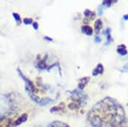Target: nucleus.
Returning a JSON list of instances; mask_svg holds the SVG:
<instances>
[{
  "instance_id": "obj_1",
  "label": "nucleus",
  "mask_w": 128,
  "mask_h": 127,
  "mask_svg": "<svg viewBox=\"0 0 128 127\" xmlns=\"http://www.w3.org/2000/svg\"><path fill=\"white\" fill-rule=\"evenodd\" d=\"M28 119V114L26 113H23L20 117H19L16 120L15 122V125H19V124H22L23 122H25L26 120Z\"/></svg>"
},
{
  "instance_id": "obj_2",
  "label": "nucleus",
  "mask_w": 128,
  "mask_h": 127,
  "mask_svg": "<svg viewBox=\"0 0 128 127\" xmlns=\"http://www.w3.org/2000/svg\"><path fill=\"white\" fill-rule=\"evenodd\" d=\"M81 31L84 33V34H86V35H92V33H93V30H92V28H90V26H87V25L82 27V28H81Z\"/></svg>"
},
{
  "instance_id": "obj_3",
  "label": "nucleus",
  "mask_w": 128,
  "mask_h": 127,
  "mask_svg": "<svg viewBox=\"0 0 128 127\" xmlns=\"http://www.w3.org/2000/svg\"><path fill=\"white\" fill-rule=\"evenodd\" d=\"M102 72H104V66L101 64H99L98 65L96 66V68L93 70L92 75H93V76H96V75H98V74H102Z\"/></svg>"
},
{
  "instance_id": "obj_4",
  "label": "nucleus",
  "mask_w": 128,
  "mask_h": 127,
  "mask_svg": "<svg viewBox=\"0 0 128 127\" xmlns=\"http://www.w3.org/2000/svg\"><path fill=\"white\" fill-rule=\"evenodd\" d=\"M117 52H118L119 54H120L121 56H124L127 53L126 48V46L125 45H120L117 48Z\"/></svg>"
},
{
  "instance_id": "obj_5",
  "label": "nucleus",
  "mask_w": 128,
  "mask_h": 127,
  "mask_svg": "<svg viewBox=\"0 0 128 127\" xmlns=\"http://www.w3.org/2000/svg\"><path fill=\"white\" fill-rule=\"evenodd\" d=\"M102 21H101L100 19L96 20V22H95V29H96V32L98 33L99 31L101 30V28H102Z\"/></svg>"
},
{
  "instance_id": "obj_6",
  "label": "nucleus",
  "mask_w": 128,
  "mask_h": 127,
  "mask_svg": "<svg viewBox=\"0 0 128 127\" xmlns=\"http://www.w3.org/2000/svg\"><path fill=\"white\" fill-rule=\"evenodd\" d=\"M89 80H90V78H89V77H84V78H82L81 80H80V82L79 88L80 89H83L84 87V85H86V83L89 82Z\"/></svg>"
},
{
  "instance_id": "obj_7",
  "label": "nucleus",
  "mask_w": 128,
  "mask_h": 127,
  "mask_svg": "<svg viewBox=\"0 0 128 127\" xmlns=\"http://www.w3.org/2000/svg\"><path fill=\"white\" fill-rule=\"evenodd\" d=\"M11 120L10 119H6L4 122H2L0 124V127H10L11 126Z\"/></svg>"
},
{
  "instance_id": "obj_8",
  "label": "nucleus",
  "mask_w": 128,
  "mask_h": 127,
  "mask_svg": "<svg viewBox=\"0 0 128 127\" xmlns=\"http://www.w3.org/2000/svg\"><path fill=\"white\" fill-rule=\"evenodd\" d=\"M68 107L72 110H75V109H78V108H79V105H78L77 103H71L68 105Z\"/></svg>"
},
{
  "instance_id": "obj_9",
  "label": "nucleus",
  "mask_w": 128,
  "mask_h": 127,
  "mask_svg": "<svg viewBox=\"0 0 128 127\" xmlns=\"http://www.w3.org/2000/svg\"><path fill=\"white\" fill-rule=\"evenodd\" d=\"M23 22L25 24H30V23H32V19H31V18H25L23 20Z\"/></svg>"
},
{
  "instance_id": "obj_10",
  "label": "nucleus",
  "mask_w": 128,
  "mask_h": 127,
  "mask_svg": "<svg viewBox=\"0 0 128 127\" xmlns=\"http://www.w3.org/2000/svg\"><path fill=\"white\" fill-rule=\"evenodd\" d=\"M90 15H94L93 13H92L90 10H86V11H84V16H86V17H88V16H90Z\"/></svg>"
},
{
  "instance_id": "obj_11",
  "label": "nucleus",
  "mask_w": 128,
  "mask_h": 127,
  "mask_svg": "<svg viewBox=\"0 0 128 127\" xmlns=\"http://www.w3.org/2000/svg\"><path fill=\"white\" fill-rule=\"evenodd\" d=\"M111 4H112V2L110 1V0H106V1H104L102 2V5H106V6H110L111 5Z\"/></svg>"
},
{
  "instance_id": "obj_12",
  "label": "nucleus",
  "mask_w": 128,
  "mask_h": 127,
  "mask_svg": "<svg viewBox=\"0 0 128 127\" xmlns=\"http://www.w3.org/2000/svg\"><path fill=\"white\" fill-rule=\"evenodd\" d=\"M13 16H14V18L17 21V22H19V21H20V16L18 15L17 13H13Z\"/></svg>"
},
{
  "instance_id": "obj_13",
  "label": "nucleus",
  "mask_w": 128,
  "mask_h": 127,
  "mask_svg": "<svg viewBox=\"0 0 128 127\" xmlns=\"http://www.w3.org/2000/svg\"><path fill=\"white\" fill-rule=\"evenodd\" d=\"M95 41H96V42H98V43L101 42V38L98 36V35H96V37H95Z\"/></svg>"
},
{
  "instance_id": "obj_14",
  "label": "nucleus",
  "mask_w": 128,
  "mask_h": 127,
  "mask_svg": "<svg viewBox=\"0 0 128 127\" xmlns=\"http://www.w3.org/2000/svg\"><path fill=\"white\" fill-rule=\"evenodd\" d=\"M32 25H34V28H35V29H38V23H37V22H34V24H32Z\"/></svg>"
},
{
  "instance_id": "obj_15",
  "label": "nucleus",
  "mask_w": 128,
  "mask_h": 127,
  "mask_svg": "<svg viewBox=\"0 0 128 127\" xmlns=\"http://www.w3.org/2000/svg\"><path fill=\"white\" fill-rule=\"evenodd\" d=\"M123 70H125V71H128V64H126L125 66L123 67Z\"/></svg>"
},
{
  "instance_id": "obj_16",
  "label": "nucleus",
  "mask_w": 128,
  "mask_h": 127,
  "mask_svg": "<svg viewBox=\"0 0 128 127\" xmlns=\"http://www.w3.org/2000/svg\"><path fill=\"white\" fill-rule=\"evenodd\" d=\"M123 19L124 20H128V15H126L123 16Z\"/></svg>"
},
{
  "instance_id": "obj_17",
  "label": "nucleus",
  "mask_w": 128,
  "mask_h": 127,
  "mask_svg": "<svg viewBox=\"0 0 128 127\" xmlns=\"http://www.w3.org/2000/svg\"><path fill=\"white\" fill-rule=\"evenodd\" d=\"M45 39H48V40H52V39H50V38H48V37H45Z\"/></svg>"
}]
</instances>
